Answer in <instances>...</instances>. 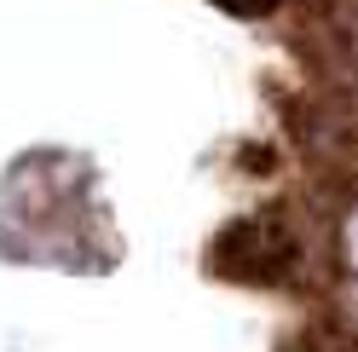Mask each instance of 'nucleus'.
Instances as JSON below:
<instances>
[{
	"instance_id": "nucleus-1",
	"label": "nucleus",
	"mask_w": 358,
	"mask_h": 352,
	"mask_svg": "<svg viewBox=\"0 0 358 352\" xmlns=\"http://www.w3.org/2000/svg\"><path fill=\"white\" fill-rule=\"evenodd\" d=\"M226 6H231V12H243V17H255V12L272 6V0H226Z\"/></svg>"
}]
</instances>
